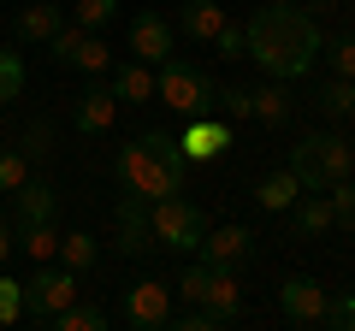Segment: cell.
Masks as SVG:
<instances>
[{"label": "cell", "mask_w": 355, "mask_h": 331, "mask_svg": "<svg viewBox=\"0 0 355 331\" xmlns=\"http://www.w3.org/2000/svg\"><path fill=\"white\" fill-rule=\"evenodd\" d=\"M172 296L219 307L231 325L243 319V290H237V278H231V267H207V260H196V267H184V278H178V290H172Z\"/></svg>", "instance_id": "cell-6"}, {"label": "cell", "mask_w": 355, "mask_h": 331, "mask_svg": "<svg viewBox=\"0 0 355 331\" xmlns=\"http://www.w3.org/2000/svg\"><path fill=\"white\" fill-rule=\"evenodd\" d=\"M83 36H89L83 24H60V30H53V36H48V53H53V65H71V53H77V42H83Z\"/></svg>", "instance_id": "cell-33"}, {"label": "cell", "mask_w": 355, "mask_h": 331, "mask_svg": "<svg viewBox=\"0 0 355 331\" xmlns=\"http://www.w3.org/2000/svg\"><path fill=\"white\" fill-rule=\"evenodd\" d=\"M18 249H24L36 267H48V260H60V231H53V219H42V225H12Z\"/></svg>", "instance_id": "cell-21"}, {"label": "cell", "mask_w": 355, "mask_h": 331, "mask_svg": "<svg viewBox=\"0 0 355 331\" xmlns=\"http://www.w3.org/2000/svg\"><path fill=\"white\" fill-rule=\"evenodd\" d=\"M326 296H331V290H320L314 278H302V272H296V278L279 284V314L291 319V325H320V314H326Z\"/></svg>", "instance_id": "cell-10"}, {"label": "cell", "mask_w": 355, "mask_h": 331, "mask_svg": "<svg viewBox=\"0 0 355 331\" xmlns=\"http://www.w3.org/2000/svg\"><path fill=\"white\" fill-rule=\"evenodd\" d=\"M48 142H53V125H48V118H36V125L24 130V142H18V148H24V160H42V154H48Z\"/></svg>", "instance_id": "cell-36"}, {"label": "cell", "mask_w": 355, "mask_h": 331, "mask_svg": "<svg viewBox=\"0 0 355 331\" xmlns=\"http://www.w3.org/2000/svg\"><path fill=\"white\" fill-rule=\"evenodd\" d=\"M60 24H65V6H60V0H30V6H18L12 36L30 42V48H48V36H53Z\"/></svg>", "instance_id": "cell-12"}, {"label": "cell", "mask_w": 355, "mask_h": 331, "mask_svg": "<svg viewBox=\"0 0 355 331\" xmlns=\"http://www.w3.org/2000/svg\"><path fill=\"white\" fill-rule=\"evenodd\" d=\"M326 231H331V202H326V195H296V237H308V242H314V237H326Z\"/></svg>", "instance_id": "cell-23"}, {"label": "cell", "mask_w": 355, "mask_h": 331, "mask_svg": "<svg viewBox=\"0 0 355 331\" xmlns=\"http://www.w3.org/2000/svg\"><path fill=\"white\" fill-rule=\"evenodd\" d=\"M207 48H219V60H243V24H225Z\"/></svg>", "instance_id": "cell-37"}, {"label": "cell", "mask_w": 355, "mask_h": 331, "mask_svg": "<svg viewBox=\"0 0 355 331\" xmlns=\"http://www.w3.org/2000/svg\"><path fill=\"white\" fill-rule=\"evenodd\" d=\"M60 6H71V0H60Z\"/></svg>", "instance_id": "cell-41"}, {"label": "cell", "mask_w": 355, "mask_h": 331, "mask_svg": "<svg viewBox=\"0 0 355 331\" xmlns=\"http://www.w3.org/2000/svg\"><path fill=\"white\" fill-rule=\"evenodd\" d=\"M326 48V65H331V77H355V30H338L331 42H320Z\"/></svg>", "instance_id": "cell-27"}, {"label": "cell", "mask_w": 355, "mask_h": 331, "mask_svg": "<svg viewBox=\"0 0 355 331\" xmlns=\"http://www.w3.org/2000/svg\"><path fill=\"white\" fill-rule=\"evenodd\" d=\"M196 249H202V260L207 267H249L254 260V237L243 225H214V231H202V242H196Z\"/></svg>", "instance_id": "cell-9"}, {"label": "cell", "mask_w": 355, "mask_h": 331, "mask_svg": "<svg viewBox=\"0 0 355 331\" xmlns=\"http://www.w3.org/2000/svg\"><path fill=\"white\" fill-rule=\"evenodd\" d=\"M296 195H302V184H296L291 172H266V178L254 184V202H261L266 213H284V207H296Z\"/></svg>", "instance_id": "cell-22"}, {"label": "cell", "mask_w": 355, "mask_h": 331, "mask_svg": "<svg viewBox=\"0 0 355 331\" xmlns=\"http://www.w3.org/2000/svg\"><path fill=\"white\" fill-rule=\"evenodd\" d=\"M24 178H30V160H24V148H18V142H12V148H0V195H12Z\"/></svg>", "instance_id": "cell-30"}, {"label": "cell", "mask_w": 355, "mask_h": 331, "mask_svg": "<svg viewBox=\"0 0 355 331\" xmlns=\"http://www.w3.org/2000/svg\"><path fill=\"white\" fill-rule=\"evenodd\" d=\"M166 53H172V24H166L160 12H137L130 18V60L160 65Z\"/></svg>", "instance_id": "cell-11"}, {"label": "cell", "mask_w": 355, "mask_h": 331, "mask_svg": "<svg viewBox=\"0 0 355 331\" xmlns=\"http://www.w3.org/2000/svg\"><path fill=\"white\" fill-rule=\"evenodd\" d=\"M95 260H101V249H95V237H89V231H65V237H60V267H65V272H77V278H83Z\"/></svg>", "instance_id": "cell-24"}, {"label": "cell", "mask_w": 355, "mask_h": 331, "mask_svg": "<svg viewBox=\"0 0 355 331\" xmlns=\"http://www.w3.org/2000/svg\"><path fill=\"white\" fill-rule=\"evenodd\" d=\"M343 0H308V12H338Z\"/></svg>", "instance_id": "cell-40"}, {"label": "cell", "mask_w": 355, "mask_h": 331, "mask_svg": "<svg viewBox=\"0 0 355 331\" xmlns=\"http://www.w3.org/2000/svg\"><path fill=\"white\" fill-rule=\"evenodd\" d=\"M314 107L320 118H331V125H349L355 118V77H326L314 89Z\"/></svg>", "instance_id": "cell-19"}, {"label": "cell", "mask_w": 355, "mask_h": 331, "mask_svg": "<svg viewBox=\"0 0 355 331\" xmlns=\"http://www.w3.org/2000/svg\"><path fill=\"white\" fill-rule=\"evenodd\" d=\"M320 325H331V331H355V290L326 296V314H320Z\"/></svg>", "instance_id": "cell-32"}, {"label": "cell", "mask_w": 355, "mask_h": 331, "mask_svg": "<svg viewBox=\"0 0 355 331\" xmlns=\"http://www.w3.org/2000/svg\"><path fill=\"white\" fill-rule=\"evenodd\" d=\"M214 95H219V83L202 71V65H190V60H178V53H166L160 65H154V101H166L172 113H214Z\"/></svg>", "instance_id": "cell-3"}, {"label": "cell", "mask_w": 355, "mask_h": 331, "mask_svg": "<svg viewBox=\"0 0 355 331\" xmlns=\"http://www.w3.org/2000/svg\"><path fill=\"white\" fill-rule=\"evenodd\" d=\"M125 325H137V331H160L166 319H172V290H166L160 278H142V284H130L125 290Z\"/></svg>", "instance_id": "cell-8"}, {"label": "cell", "mask_w": 355, "mask_h": 331, "mask_svg": "<svg viewBox=\"0 0 355 331\" xmlns=\"http://www.w3.org/2000/svg\"><path fill=\"white\" fill-rule=\"evenodd\" d=\"M48 325H53V331H101V325H107V307H95V302H71V307H60Z\"/></svg>", "instance_id": "cell-25"}, {"label": "cell", "mask_w": 355, "mask_h": 331, "mask_svg": "<svg viewBox=\"0 0 355 331\" xmlns=\"http://www.w3.org/2000/svg\"><path fill=\"white\" fill-rule=\"evenodd\" d=\"M326 202H331V225L355 231V172H349L343 184H331V190H326Z\"/></svg>", "instance_id": "cell-28"}, {"label": "cell", "mask_w": 355, "mask_h": 331, "mask_svg": "<svg viewBox=\"0 0 355 331\" xmlns=\"http://www.w3.org/2000/svg\"><path fill=\"white\" fill-rule=\"evenodd\" d=\"M291 113H296V95L284 89L279 77H272V83H261V89H249V118H254V125L279 130V125H291Z\"/></svg>", "instance_id": "cell-16"}, {"label": "cell", "mask_w": 355, "mask_h": 331, "mask_svg": "<svg viewBox=\"0 0 355 331\" xmlns=\"http://www.w3.org/2000/svg\"><path fill=\"white\" fill-rule=\"evenodd\" d=\"M18 89H24V60L12 48H0V107L18 101Z\"/></svg>", "instance_id": "cell-31"}, {"label": "cell", "mask_w": 355, "mask_h": 331, "mask_svg": "<svg viewBox=\"0 0 355 331\" xmlns=\"http://www.w3.org/2000/svg\"><path fill=\"white\" fill-rule=\"evenodd\" d=\"M113 118H119V95L101 89V83H95V89H83V95H77V107H71V125L83 130V136H107V130H113Z\"/></svg>", "instance_id": "cell-13"}, {"label": "cell", "mask_w": 355, "mask_h": 331, "mask_svg": "<svg viewBox=\"0 0 355 331\" xmlns=\"http://www.w3.org/2000/svg\"><path fill=\"white\" fill-rule=\"evenodd\" d=\"M184 160H219V154L231 148V125H219V118H207V113H196V125L184 130Z\"/></svg>", "instance_id": "cell-17"}, {"label": "cell", "mask_w": 355, "mask_h": 331, "mask_svg": "<svg viewBox=\"0 0 355 331\" xmlns=\"http://www.w3.org/2000/svg\"><path fill=\"white\" fill-rule=\"evenodd\" d=\"M349 148H355V136H349Z\"/></svg>", "instance_id": "cell-42"}, {"label": "cell", "mask_w": 355, "mask_h": 331, "mask_svg": "<svg viewBox=\"0 0 355 331\" xmlns=\"http://www.w3.org/2000/svg\"><path fill=\"white\" fill-rule=\"evenodd\" d=\"M0 260H12V225H6V213H0Z\"/></svg>", "instance_id": "cell-39"}, {"label": "cell", "mask_w": 355, "mask_h": 331, "mask_svg": "<svg viewBox=\"0 0 355 331\" xmlns=\"http://www.w3.org/2000/svg\"><path fill=\"white\" fill-rule=\"evenodd\" d=\"M148 225H154V242L160 249H196L202 242V231H207V219H202V207L190 202V195H160V202H148Z\"/></svg>", "instance_id": "cell-5"}, {"label": "cell", "mask_w": 355, "mask_h": 331, "mask_svg": "<svg viewBox=\"0 0 355 331\" xmlns=\"http://www.w3.org/2000/svg\"><path fill=\"white\" fill-rule=\"evenodd\" d=\"M53 213H60V190H53V184L24 178L12 190V225H42V219H53Z\"/></svg>", "instance_id": "cell-14"}, {"label": "cell", "mask_w": 355, "mask_h": 331, "mask_svg": "<svg viewBox=\"0 0 355 331\" xmlns=\"http://www.w3.org/2000/svg\"><path fill=\"white\" fill-rule=\"evenodd\" d=\"M12 319H24V284L0 278V325H12Z\"/></svg>", "instance_id": "cell-35"}, {"label": "cell", "mask_w": 355, "mask_h": 331, "mask_svg": "<svg viewBox=\"0 0 355 331\" xmlns=\"http://www.w3.org/2000/svg\"><path fill=\"white\" fill-rule=\"evenodd\" d=\"M214 107H225L231 118H249V89H219V95H214Z\"/></svg>", "instance_id": "cell-38"}, {"label": "cell", "mask_w": 355, "mask_h": 331, "mask_svg": "<svg viewBox=\"0 0 355 331\" xmlns=\"http://www.w3.org/2000/svg\"><path fill=\"white\" fill-rule=\"evenodd\" d=\"M154 249V225H148V202L125 195L119 202V255H148Z\"/></svg>", "instance_id": "cell-15"}, {"label": "cell", "mask_w": 355, "mask_h": 331, "mask_svg": "<svg viewBox=\"0 0 355 331\" xmlns=\"http://www.w3.org/2000/svg\"><path fill=\"white\" fill-rule=\"evenodd\" d=\"M77 302V272H65L60 260H48V267H36V278L24 284V319H42L48 325L60 307Z\"/></svg>", "instance_id": "cell-7"}, {"label": "cell", "mask_w": 355, "mask_h": 331, "mask_svg": "<svg viewBox=\"0 0 355 331\" xmlns=\"http://www.w3.org/2000/svg\"><path fill=\"white\" fill-rule=\"evenodd\" d=\"M225 24H231V18H225L219 0H184V6H178V30H184L190 42H214Z\"/></svg>", "instance_id": "cell-18"}, {"label": "cell", "mask_w": 355, "mask_h": 331, "mask_svg": "<svg viewBox=\"0 0 355 331\" xmlns=\"http://www.w3.org/2000/svg\"><path fill=\"white\" fill-rule=\"evenodd\" d=\"M284 172H291L302 190H320L326 195L331 184H343L355 172V148L349 136H331V130H314V136H302L291 148V160H284Z\"/></svg>", "instance_id": "cell-2"}, {"label": "cell", "mask_w": 355, "mask_h": 331, "mask_svg": "<svg viewBox=\"0 0 355 331\" xmlns=\"http://www.w3.org/2000/svg\"><path fill=\"white\" fill-rule=\"evenodd\" d=\"M113 178H119V190H125V195H142V202H160V195L184 190V172H172V166H166L142 136L130 142V148H119Z\"/></svg>", "instance_id": "cell-4"}, {"label": "cell", "mask_w": 355, "mask_h": 331, "mask_svg": "<svg viewBox=\"0 0 355 331\" xmlns=\"http://www.w3.org/2000/svg\"><path fill=\"white\" fill-rule=\"evenodd\" d=\"M71 24H83V30H107L113 24V12H119V0H71Z\"/></svg>", "instance_id": "cell-29"}, {"label": "cell", "mask_w": 355, "mask_h": 331, "mask_svg": "<svg viewBox=\"0 0 355 331\" xmlns=\"http://www.w3.org/2000/svg\"><path fill=\"white\" fill-rule=\"evenodd\" d=\"M142 142H148V148L160 154V160L172 166V172H184V166H190V160H184V142H178L172 130H148V136H142Z\"/></svg>", "instance_id": "cell-34"}, {"label": "cell", "mask_w": 355, "mask_h": 331, "mask_svg": "<svg viewBox=\"0 0 355 331\" xmlns=\"http://www.w3.org/2000/svg\"><path fill=\"white\" fill-rule=\"evenodd\" d=\"M243 53H249L266 77H279V83L308 77L314 60H320L314 12L296 6V0H266V6H254V18L243 24Z\"/></svg>", "instance_id": "cell-1"}, {"label": "cell", "mask_w": 355, "mask_h": 331, "mask_svg": "<svg viewBox=\"0 0 355 331\" xmlns=\"http://www.w3.org/2000/svg\"><path fill=\"white\" fill-rule=\"evenodd\" d=\"M71 65H77V71H89V77H107V71H113V53H107V42H101V30H89V36L77 42V53H71Z\"/></svg>", "instance_id": "cell-26"}, {"label": "cell", "mask_w": 355, "mask_h": 331, "mask_svg": "<svg viewBox=\"0 0 355 331\" xmlns=\"http://www.w3.org/2000/svg\"><path fill=\"white\" fill-rule=\"evenodd\" d=\"M113 95H119V101H130V107L154 101V65H142V60L113 65Z\"/></svg>", "instance_id": "cell-20"}]
</instances>
